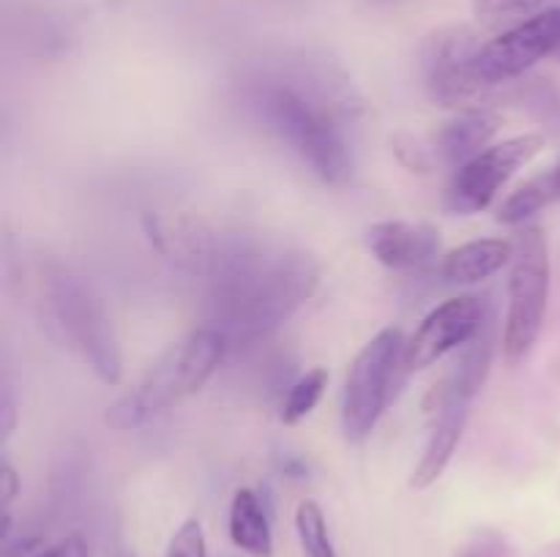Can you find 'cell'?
Returning a JSON list of instances; mask_svg holds the SVG:
<instances>
[{
    "instance_id": "52a82bcc",
    "label": "cell",
    "mask_w": 560,
    "mask_h": 557,
    "mask_svg": "<svg viewBox=\"0 0 560 557\" xmlns=\"http://www.w3.org/2000/svg\"><path fill=\"white\" fill-rule=\"evenodd\" d=\"M545 147V134H536V131L509 137V140L485 147L479 156L454 169L446 186V197H443L446 211L454 216H474V213L490 208L498 191L509 183V178L525 164L534 162Z\"/></svg>"
},
{
    "instance_id": "7402d4cb",
    "label": "cell",
    "mask_w": 560,
    "mask_h": 557,
    "mask_svg": "<svg viewBox=\"0 0 560 557\" xmlns=\"http://www.w3.org/2000/svg\"><path fill=\"white\" fill-rule=\"evenodd\" d=\"M16 495H20V478H16V470L11 467L9 462H3V467H0V497H3L5 513H9L11 502H14Z\"/></svg>"
},
{
    "instance_id": "9a60e30c",
    "label": "cell",
    "mask_w": 560,
    "mask_h": 557,
    "mask_svg": "<svg viewBox=\"0 0 560 557\" xmlns=\"http://www.w3.org/2000/svg\"><path fill=\"white\" fill-rule=\"evenodd\" d=\"M228 533L230 541L249 557L273 555L271 519H268V511L266 506H262L260 495H257L255 489H249V486L235 489L233 500H230Z\"/></svg>"
},
{
    "instance_id": "ba28073f",
    "label": "cell",
    "mask_w": 560,
    "mask_h": 557,
    "mask_svg": "<svg viewBox=\"0 0 560 557\" xmlns=\"http://www.w3.org/2000/svg\"><path fill=\"white\" fill-rule=\"evenodd\" d=\"M485 47L474 27L452 25L432 33L424 44L427 96L446 109L481 107L490 85L476 74V55Z\"/></svg>"
},
{
    "instance_id": "3957f363",
    "label": "cell",
    "mask_w": 560,
    "mask_h": 557,
    "mask_svg": "<svg viewBox=\"0 0 560 557\" xmlns=\"http://www.w3.org/2000/svg\"><path fill=\"white\" fill-rule=\"evenodd\" d=\"M228 353V342L217 328H195L184 339L170 344L162 358L145 371V377L104 410V424L115 431L140 429L151 418L202 391Z\"/></svg>"
},
{
    "instance_id": "cb8c5ba5",
    "label": "cell",
    "mask_w": 560,
    "mask_h": 557,
    "mask_svg": "<svg viewBox=\"0 0 560 557\" xmlns=\"http://www.w3.org/2000/svg\"><path fill=\"white\" fill-rule=\"evenodd\" d=\"M3 415H5L3 431H5V435H11V429H14V404H11V393L9 391H5V396H3Z\"/></svg>"
},
{
    "instance_id": "d6986e66",
    "label": "cell",
    "mask_w": 560,
    "mask_h": 557,
    "mask_svg": "<svg viewBox=\"0 0 560 557\" xmlns=\"http://www.w3.org/2000/svg\"><path fill=\"white\" fill-rule=\"evenodd\" d=\"M295 535H299L304 557H337L326 513L315 500H301L295 508Z\"/></svg>"
},
{
    "instance_id": "7c38bea8",
    "label": "cell",
    "mask_w": 560,
    "mask_h": 557,
    "mask_svg": "<svg viewBox=\"0 0 560 557\" xmlns=\"http://www.w3.org/2000/svg\"><path fill=\"white\" fill-rule=\"evenodd\" d=\"M366 249L394 273L421 271L441 251V233L424 222H377L366 229Z\"/></svg>"
},
{
    "instance_id": "277c9868",
    "label": "cell",
    "mask_w": 560,
    "mask_h": 557,
    "mask_svg": "<svg viewBox=\"0 0 560 557\" xmlns=\"http://www.w3.org/2000/svg\"><path fill=\"white\" fill-rule=\"evenodd\" d=\"M38 295H42L44 317L60 342L80 355L82 364L104 386H118L124 377L118 333L91 284L82 282L69 268L47 262L38 273Z\"/></svg>"
},
{
    "instance_id": "5bb4252c",
    "label": "cell",
    "mask_w": 560,
    "mask_h": 557,
    "mask_svg": "<svg viewBox=\"0 0 560 557\" xmlns=\"http://www.w3.org/2000/svg\"><path fill=\"white\" fill-rule=\"evenodd\" d=\"M514 244L503 238H479L457 246L441 260V276L448 284H479L509 265Z\"/></svg>"
},
{
    "instance_id": "5b68a950",
    "label": "cell",
    "mask_w": 560,
    "mask_h": 557,
    "mask_svg": "<svg viewBox=\"0 0 560 557\" xmlns=\"http://www.w3.org/2000/svg\"><path fill=\"white\" fill-rule=\"evenodd\" d=\"M550 249L541 227H525L514 240L509 271V304L503 320V360L520 366L530 355L545 328L550 300Z\"/></svg>"
},
{
    "instance_id": "d4e9b609",
    "label": "cell",
    "mask_w": 560,
    "mask_h": 557,
    "mask_svg": "<svg viewBox=\"0 0 560 557\" xmlns=\"http://www.w3.org/2000/svg\"><path fill=\"white\" fill-rule=\"evenodd\" d=\"M550 175H552V183H556V194H558V200H560V162L550 169Z\"/></svg>"
},
{
    "instance_id": "ffe728a7",
    "label": "cell",
    "mask_w": 560,
    "mask_h": 557,
    "mask_svg": "<svg viewBox=\"0 0 560 557\" xmlns=\"http://www.w3.org/2000/svg\"><path fill=\"white\" fill-rule=\"evenodd\" d=\"M164 557H208L206 530H202L200 519H186L170 538Z\"/></svg>"
},
{
    "instance_id": "6da1fadb",
    "label": "cell",
    "mask_w": 560,
    "mask_h": 557,
    "mask_svg": "<svg viewBox=\"0 0 560 557\" xmlns=\"http://www.w3.org/2000/svg\"><path fill=\"white\" fill-rule=\"evenodd\" d=\"M189 260L208 276V322L230 353L284 325L320 287V265L301 249L255 238L191 240Z\"/></svg>"
},
{
    "instance_id": "8fae6325",
    "label": "cell",
    "mask_w": 560,
    "mask_h": 557,
    "mask_svg": "<svg viewBox=\"0 0 560 557\" xmlns=\"http://www.w3.org/2000/svg\"><path fill=\"white\" fill-rule=\"evenodd\" d=\"M485 306L474 295H457L443 300L416 328L405 342V371H421L438 364L454 349H463L485 325Z\"/></svg>"
},
{
    "instance_id": "4fadbf2b",
    "label": "cell",
    "mask_w": 560,
    "mask_h": 557,
    "mask_svg": "<svg viewBox=\"0 0 560 557\" xmlns=\"http://www.w3.org/2000/svg\"><path fill=\"white\" fill-rule=\"evenodd\" d=\"M427 410L432 415V429L430 437H427L424 453H421L419 464L410 475L413 489H430L432 484L441 481V475L452 464L459 440H463L465 424H468L470 415V404H435V407Z\"/></svg>"
},
{
    "instance_id": "8992f818",
    "label": "cell",
    "mask_w": 560,
    "mask_h": 557,
    "mask_svg": "<svg viewBox=\"0 0 560 557\" xmlns=\"http://www.w3.org/2000/svg\"><path fill=\"white\" fill-rule=\"evenodd\" d=\"M405 377V339L397 328H386L361 347L345 377L342 431L348 442H364L375 431Z\"/></svg>"
},
{
    "instance_id": "2e32d148",
    "label": "cell",
    "mask_w": 560,
    "mask_h": 557,
    "mask_svg": "<svg viewBox=\"0 0 560 557\" xmlns=\"http://www.w3.org/2000/svg\"><path fill=\"white\" fill-rule=\"evenodd\" d=\"M556 200V183H552V175L550 169H547V173L530 178L528 183H523L517 191H512V194L503 200V205L498 208V222L509 224V227H520V224L534 218L536 213L545 211V208Z\"/></svg>"
},
{
    "instance_id": "9c48e42d",
    "label": "cell",
    "mask_w": 560,
    "mask_h": 557,
    "mask_svg": "<svg viewBox=\"0 0 560 557\" xmlns=\"http://www.w3.org/2000/svg\"><path fill=\"white\" fill-rule=\"evenodd\" d=\"M560 52V3L506 33H498L476 55V74L490 87L512 82L539 60Z\"/></svg>"
},
{
    "instance_id": "e0dca14e",
    "label": "cell",
    "mask_w": 560,
    "mask_h": 557,
    "mask_svg": "<svg viewBox=\"0 0 560 557\" xmlns=\"http://www.w3.org/2000/svg\"><path fill=\"white\" fill-rule=\"evenodd\" d=\"M560 0H470L474 16L485 31L506 33L517 27L520 22L552 9Z\"/></svg>"
},
{
    "instance_id": "603a6c76",
    "label": "cell",
    "mask_w": 560,
    "mask_h": 557,
    "mask_svg": "<svg viewBox=\"0 0 560 557\" xmlns=\"http://www.w3.org/2000/svg\"><path fill=\"white\" fill-rule=\"evenodd\" d=\"M459 557H509L506 555V546L501 541H492V538H479L468 546Z\"/></svg>"
},
{
    "instance_id": "30bf717a",
    "label": "cell",
    "mask_w": 560,
    "mask_h": 557,
    "mask_svg": "<svg viewBox=\"0 0 560 557\" xmlns=\"http://www.w3.org/2000/svg\"><path fill=\"white\" fill-rule=\"evenodd\" d=\"M501 112H495L492 107L459 109L427 140H410V145L397 147V153L408 167L421 169V173L432 169L435 164L457 169L479 156L485 147H490L492 137L501 131Z\"/></svg>"
},
{
    "instance_id": "44dd1931",
    "label": "cell",
    "mask_w": 560,
    "mask_h": 557,
    "mask_svg": "<svg viewBox=\"0 0 560 557\" xmlns=\"http://www.w3.org/2000/svg\"><path fill=\"white\" fill-rule=\"evenodd\" d=\"M36 557H91V555H88V544L82 541V535H66V538H60L58 544L38 552Z\"/></svg>"
},
{
    "instance_id": "7a4b0ae2",
    "label": "cell",
    "mask_w": 560,
    "mask_h": 557,
    "mask_svg": "<svg viewBox=\"0 0 560 557\" xmlns=\"http://www.w3.org/2000/svg\"><path fill=\"white\" fill-rule=\"evenodd\" d=\"M328 63L310 58L279 60L249 85V104L260 123L304 162L317 180L345 186L355 158L345 134L348 102Z\"/></svg>"
},
{
    "instance_id": "ac0fdd59",
    "label": "cell",
    "mask_w": 560,
    "mask_h": 557,
    "mask_svg": "<svg viewBox=\"0 0 560 557\" xmlns=\"http://www.w3.org/2000/svg\"><path fill=\"white\" fill-rule=\"evenodd\" d=\"M326 386L328 371L323 369V366H315V369H310L306 375H301L299 380L288 388V393H284L282 413H279L282 424L295 426L301 424L306 415H312V410L320 404L323 393H326Z\"/></svg>"
}]
</instances>
